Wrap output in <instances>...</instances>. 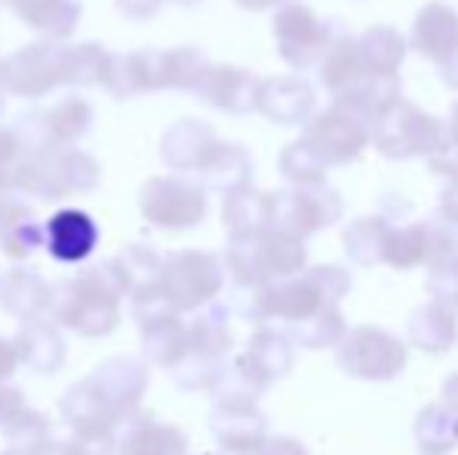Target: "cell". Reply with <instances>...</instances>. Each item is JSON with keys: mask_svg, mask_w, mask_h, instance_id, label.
Instances as JSON below:
<instances>
[{"mask_svg": "<svg viewBox=\"0 0 458 455\" xmlns=\"http://www.w3.org/2000/svg\"><path fill=\"white\" fill-rule=\"evenodd\" d=\"M352 291V278L340 265H312L296 272L293 278H284L277 284L253 291L250 316L259 322H281L290 328L321 316L325 309L340 306V299Z\"/></svg>", "mask_w": 458, "mask_h": 455, "instance_id": "1", "label": "cell"}, {"mask_svg": "<svg viewBox=\"0 0 458 455\" xmlns=\"http://www.w3.org/2000/svg\"><path fill=\"white\" fill-rule=\"evenodd\" d=\"M228 268L241 287L259 291L306 268V243L281 228L241 231L231 234Z\"/></svg>", "mask_w": 458, "mask_h": 455, "instance_id": "2", "label": "cell"}, {"mask_svg": "<svg viewBox=\"0 0 458 455\" xmlns=\"http://www.w3.org/2000/svg\"><path fill=\"white\" fill-rule=\"evenodd\" d=\"M446 140V125L437 115L424 113L409 100H396L380 119L371 122V144L380 156L403 163V159L430 156Z\"/></svg>", "mask_w": 458, "mask_h": 455, "instance_id": "3", "label": "cell"}, {"mask_svg": "<svg viewBox=\"0 0 458 455\" xmlns=\"http://www.w3.org/2000/svg\"><path fill=\"white\" fill-rule=\"evenodd\" d=\"M409 365V346L380 324H359L337 343V368L356 381H396Z\"/></svg>", "mask_w": 458, "mask_h": 455, "instance_id": "4", "label": "cell"}, {"mask_svg": "<svg viewBox=\"0 0 458 455\" xmlns=\"http://www.w3.org/2000/svg\"><path fill=\"white\" fill-rule=\"evenodd\" d=\"M455 253L458 228L449 225L440 215H428V219L405 222V225L390 222L384 237V249H380V265H390L396 272H409L415 265L434 268Z\"/></svg>", "mask_w": 458, "mask_h": 455, "instance_id": "5", "label": "cell"}, {"mask_svg": "<svg viewBox=\"0 0 458 455\" xmlns=\"http://www.w3.org/2000/svg\"><path fill=\"white\" fill-rule=\"evenodd\" d=\"M340 215H344V197L327 181L272 194V228L287 231L300 240L331 228L334 222H340Z\"/></svg>", "mask_w": 458, "mask_h": 455, "instance_id": "6", "label": "cell"}, {"mask_svg": "<svg viewBox=\"0 0 458 455\" xmlns=\"http://www.w3.org/2000/svg\"><path fill=\"white\" fill-rule=\"evenodd\" d=\"M300 140L325 163V169H331V165H346L362 156L365 147L371 144V128L346 106L331 104L306 122Z\"/></svg>", "mask_w": 458, "mask_h": 455, "instance_id": "7", "label": "cell"}, {"mask_svg": "<svg viewBox=\"0 0 458 455\" xmlns=\"http://www.w3.org/2000/svg\"><path fill=\"white\" fill-rule=\"evenodd\" d=\"M334 35H337V25L321 22L306 4H284L275 16L277 54L296 72H306L315 63H321Z\"/></svg>", "mask_w": 458, "mask_h": 455, "instance_id": "8", "label": "cell"}, {"mask_svg": "<svg viewBox=\"0 0 458 455\" xmlns=\"http://www.w3.org/2000/svg\"><path fill=\"white\" fill-rule=\"evenodd\" d=\"M209 431L225 455H253L268 440V418L253 400L222 393L209 412Z\"/></svg>", "mask_w": 458, "mask_h": 455, "instance_id": "9", "label": "cell"}, {"mask_svg": "<svg viewBox=\"0 0 458 455\" xmlns=\"http://www.w3.org/2000/svg\"><path fill=\"white\" fill-rule=\"evenodd\" d=\"M63 418L75 431V437L85 443H113V434L125 425V415L113 406L106 393L97 387L94 377L72 387L60 402Z\"/></svg>", "mask_w": 458, "mask_h": 455, "instance_id": "10", "label": "cell"}, {"mask_svg": "<svg viewBox=\"0 0 458 455\" xmlns=\"http://www.w3.org/2000/svg\"><path fill=\"white\" fill-rule=\"evenodd\" d=\"M222 291V265L212 253H182L172 256L165 268L163 297L175 309H197Z\"/></svg>", "mask_w": 458, "mask_h": 455, "instance_id": "11", "label": "cell"}, {"mask_svg": "<svg viewBox=\"0 0 458 455\" xmlns=\"http://www.w3.org/2000/svg\"><path fill=\"white\" fill-rule=\"evenodd\" d=\"M315 85L302 75H275L259 85V110L275 125H306L315 115Z\"/></svg>", "mask_w": 458, "mask_h": 455, "instance_id": "12", "label": "cell"}, {"mask_svg": "<svg viewBox=\"0 0 458 455\" xmlns=\"http://www.w3.org/2000/svg\"><path fill=\"white\" fill-rule=\"evenodd\" d=\"M409 44L415 54H421L424 60L443 63L449 54L458 50V10L440 0H430L415 13L409 29Z\"/></svg>", "mask_w": 458, "mask_h": 455, "instance_id": "13", "label": "cell"}, {"mask_svg": "<svg viewBox=\"0 0 458 455\" xmlns=\"http://www.w3.org/2000/svg\"><path fill=\"white\" fill-rule=\"evenodd\" d=\"M259 85L253 72L237 66H206V72L199 75L197 91L206 104L218 106L228 113H253L259 106Z\"/></svg>", "mask_w": 458, "mask_h": 455, "instance_id": "14", "label": "cell"}, {"mask_svg": "<svg viewBox=\"0 0 458 455\" xmlns=\"http://www.w3.org/2000/svg\"><path fill=\"white\" fill-rule=\"evenodd\" d=\"M144 209L150 219L165 228H191L206 215V197L193 184L169 178V181H153L147 188Z\"/></svg>", "mask_w": 458, "mask_h": 455, "instance_id": "15", "label": "cell"}, {"mask_svg": "<svg viewBox=\"0 0 458 455\" xmlns=\"http://www.w3.org/2000/svg\"><path fill=\"white\" fill-rule=\"evenodd\" d=\"M405 337L415 350L428 352V356H443L458 343V318L446 303L430 299L409 316Z\"/></svg>", "mask_w": 458, "mask_h": 455, "instance_id": "16", "label": "cell"}, {"mask_svg": "<svg viewBox=\"0 0 458 455\" xmlns=\"http://www.w3.org/2000/svg\"><path fill=\"white\" fill-rule=\"evenodd\" d=\"M318 66H321V85H325L327 94H334V100L350 94L362 81H368L362 54H359V41L350 31H337L334 35V41L327 44Z\"/></svg>", "mask_w": 458, "mask_h": 455, "instance_id": "17", "label": "cell"}, {"mask_svg": "<svg viewBox=\"0 0 458 455\" xmlns=\"http://www.w3.org/2000/svg\"><path fill=\"white\" fill-rule=\"evenodd\" d=\"M356 41L368 79H399V66H403L405 50H409L403 31L393 25H371Z\"/></svg>", "mask_w": 458, "mask_h": 455, "instance_id": "18", "label": "cell"}, {"mask_svg": "<svg viewBox=\"0 0 458 455\" xmlns=\"http://www.w3.org/2000/svg\"><path fill=\"white\" fill-rule=\"evenodd\" d=\"M115 455H187V434L163 421H134L122 434Z\"/></svg>", "mask_w": 458, "mask_h": 455, "instance_id": "19", "label": "cell"}, {"mask_svg": "<svg viewBox=\"0 0 458 455\" xmlns=\"http://www.w3.org/2000/svg\"><path fill=\"white\" fill-rule=\"evenodd\" d=\"M411 434L421 455H449L458 446V412L446 402H430L418 412Z\"/></svg>", "mask_w": 458, "mask_h": 455, "instance_id": "20", "label": "cell"}, {"mask_svg": "<svg viewBox=\"0 0 458 455\" xmlns=\"http://www.w3.org/2000/svg\"><path fill=\"white\" fill-rule=\"evenodd\" d=\"M203 169V175L209 178L212 188H222V190H237V188H247L250 184V172H253V165H250V156L243 147L237 144H218L209 150V156H206V163L199 165Z\"/></svg>", "mask_w": 458, "mask_h": 455, "instance_id": "21", "label": "cell"}, {"mask_svg": "<svg viewBox=\"0 0 458 455\" xmlns=\"http://www.w3.org/2000/svg\"><path fill=\"white\" fill-rule=\"evenodd\" d=\"M393 219L386 215H362V219L350 222L344 228V249L356 265H380V249H384V237Z\"/></svg>", "mask_w": 458, "mask_h": 455, "instance_id": "22", "label": "cell"}, {"mask_svg": "<svg viewBox=\"0 0 458 455\" xmlns=\"http://www.w3.org/2000/svg\"><path fill=\"white\" fill-rule=\"evenodd\" d=\"M225 225L234 234L241 231H256V228H272V194L262 190L237 188L225 200Z\"/></svg>", "mask_w": 458, "mask_h": 455, "instance_id": "23", "label": "cell"}, {"mask_svg": "<svg viewBox=\"0 0 458 455\" xmlns=\"http://www.w3.org/2000/svg\"><path fill=\"white\" fill-rule=\"evenodd\" d=\"M97 231L88 215L79 213H63L60 219L50 225V249L60 259H81L91 253Z\"/></svg>", "mask_w": 458, "mask_h": 455, "instance_id": "24", "label": "cell"}, {"mask_svg": "<svg viewBox=\"0 0 458 455\" xmlns=\"http://www.w3.org/2000/svg\"><path fill=\"white\" fill-rule=\"evenodd\" d=\"M344 334H346V318L340 312V306H334V309H325L321 316L290 328L284 337L290 343L302 346V350H327V346H337L344 341Z\"/></svg>", "mask_w": 458, "mask_h": 455, "instance_id": "25", "label": "cell"}, {"mask_svg": "<svg viewBox=\"0 0 458 455\" xmlns=\"http://www.w3.org/2000/svg\"><path fill=\"white\" fill-rule=\"evenodd\" d=\"M281 175L293 188H302V184H325L327 169L302 140H293L281 150Z\"/></svg>", "mask_w": 458, "mask_h": 455, "instance_id": "26", "label": "cell"}, {"mask_svg": "<svg viewBox=\"0 0 458 455\" xmlns=\"http://www.w3.org/2000/svg\"><path fill=\"white\" fill-rule=\"evenodd\" d=\"M22 358L38 371H56L63 365V341L56 337V331L50 328H31L22 334Z\"/></svg>", "mask_w": 458, "mask_h": 455, "instance_id": "27", "label": "cell"}, {"mask_svg": "<svg viewBox=\"0 0 458 455\" xmlns=\"http://www.w3.org/2000/svg\"><path fill=\"white\" fill-rule=\"evenodd\" d=\"M428 293L440 303H446L449 309L458 312V253L449 256L446 262L430 268L428 274Z\"/></svg>", "mask_w": 458, "mask_h": 455, "instance_id": "28", "label": "cell"}, {"mask_svg": "<svg viewBox=\"0 0 458 455\" xmlns=\"http://www.w3.org/2000/svg\"><path fill=\"white\" fill-rule=\"evenodd\" d=\"M31 415L29 402H25L22 390L16 387H0V431L10 434Z\"/></svg>", "mask_w": 458, "mask_h": 455, "instance_id": "29", "label": "cell"}, {"mask_svg": "<svg viewBox=\"0 0 458 455\" xmlns=\"http://www.w3.org/2000/svg\"><path fill=\"white\" fill-rule=\"evenodd\" d=\"M31 455H113V443H85V440H44Z\"/></svg>", "mask_w": 458, "mask_h": 455, "instance_id": "30", "label": "cell"}, {"mask_svg": "<svg viewBox=\"0 0 458 455\" xmlns=\"http://www.w3.org/2000/svg\"><path fill=\"white\" fill-rule=\"evenodd\" d=\"M428 169H430V175L443 178L446 188H458V144L443 140V144L428 156Z\"/></svg>", "mask_w": 458, "mask_h": 455, "instance_id": "31", "label": "cell"}, {"mask_svg": "<svg viewBox=\"0 0 458 455\" xmlns=\"http://www.w3.org/2000/svg\"><path fill=\"white\" fill-rule=\"evenodd\" d=\"M253 455H309V450L296 437H268Z\"/></svg>", "mask_w": 458, "mask_h": 455, "instance_id": "32", "label": "cell"}, {"mask_svg": "<svg viewBox=\"0 0 458 455\" xmlns=\"http://www.w3.org/2000/svg\"><path fill=\"white\" fill-rule=\"evenodd\" d=\"M437 213H440V219L458 228V188H443L440 200H437Z\"/></svg>", "mask_w": 458, "mask_h": 455, "instance_id": "33", "label": "cell"}, {"mask_svg": "<svg viewBox=\"0 0 458 455\" xmlns=\"http://www.w3.org/2000/svg\"><path fill=\"white\" fill-rule=\"evenodd\" d=\"M437 75H440L443 85L458 91V50H455V54H449L443 63H437Z\"/></svg>", "mask_w": 458, "mask_h": 455, "instance_id": "34", "label": "cell"}, {"mask_svg": "<svg viewBox=\"0 0 458 455\" xmlns=\"http://www.w3.org/2000/svg\"><path fill=\"white\" fill-rule=\"evenodd\" d=\"M16 350H13L10 343H4L0 341V383L6 381V377L13 375V371H16Z\"/></svg>", "mask_w": 458, "mask_h": 455, "instance_id": "35", "label": "cell"}, {"mask_svg": "<svg viewBox=\"0 0 458 455\" xmlns=\"http://www.w3.org/2000/svg\"><path fill=\"white\" fill-rule=\"evenodd\" d=\"M443 402L458 412V371H455V375H449L446 383H443Z\"/></svg>", "mask_w": 458, "mask_h": 455, "instance_id": "36", "label": "cell"}, {"mask_svg": "<svg viewBox=\"0 0 458 455\" xmlns=\"http://www.w3.org/2000/svg\"><path fill=\"white\" fill-rule=\"evenodd\" d=\"M446 140L458 144V100L453 104V113H449V122H446Z\"/></svg>", "mask_w": 458, "mask_h": 455, "instance_id": "37", "label": "cell"}, {"mask_svg": "<svg viewBox=\"0 0 458 455\" xmlns=\"http://www.w3.org/2000/svg\"><path fill=\"white\" fill-rule=\"evenodd\" d=\"M277 4H281V0H277Z\"/></svg>", "mask_w": 458, "mask_h": 455, "instance_id": "38", "label": "cell"}, {"mask_svg": "<svg viewBox=\"0 0 458 455\" xmlns=\"http://www.w3.org/2000/svg\"><path fill=\"white\" fill-rule=\"evenodd\" d=\"M206 455H209V452H206Z\"/></svg>", "mask_w": 458, "mask_h": 455, "instance_id": "39", "label": "cell"}]
</instances>
